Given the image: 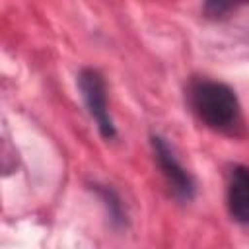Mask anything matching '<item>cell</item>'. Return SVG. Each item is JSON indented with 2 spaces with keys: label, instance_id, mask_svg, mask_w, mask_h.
Listing matches in <instances>:
<instances>
[{
  "label": "cell",
  "instance_id": "obj_1",
  "mask_svg": "<svg viewBox=\"0 0 249 249\" xmlns=\"http://www.w3.org/2000/svg\"><path fill=\"white\" fill-rule=\"evenodd\" d=\"M189 103L196 117L214 130L233 132L239 124V101L233 89L222 82L195 80L189 88Z\"/></svg>",
  "mask_w": 249,
  "mask_h": 249
},
{
  "label": "cell",
  "instance_id": "obj_2",
  "mask_svg": "<svg viewBox=\"0 0 249 249\" xmlns=\"http://www.w3.org/2000/svg\"><path fill=\"white\" fill-rule=\"evenodd\" d=\"M78 82H80V89H82V97L86 101V107H88L91 119L95 121L101 136L105 140L115 138L117 130H115L113 119L109 115L107 88H105L103 76L93 68H84L80 72V80Z\"/></svg>",
  "mask_w": 249,
  "mask_h": 249
},
{
  "label": "cell",
  "instance_id": "obj_3",
  "mask_svg": "<svg viewBox=\"0 0 249 249\" xmlns=\"http://www.w3.org/2000/svg\"><path fill=\"white\" fill-rule=\"evenodd\" d=\"M152 150H154L156 161H158L165 181L173 189V193L183 200H191L195 196V181H193L191 173L175 158L169 144L161 136H152Z\"/></svg>",
  "mask_w": 249,
  "mask_h": 249
},
{
  "label": "cell",
  "instance_id": "obj_4",
  "mask_svg": "<svg viewBox=\"0 0 249 249\" xmlns=\"http://www.w3.org/2000/svg\"><path fill=\"white\" fill-rule=\"evenodd\" d=\"M228 210L239 224H249V167L233 165L228 179Z\"/></svg>",
  "mask_w": 249,
  "mask_h": 249
},
{
  "label": "cell",
  "instance_id": "obj_5",
  "mask_svg": "<svg viewBox=\"0 0 249 249\" xmlns=\"http://www.w3.org/2000/svg\"><path fill=\"white\" fill-rule=\"evenodd\" d=\"M97 193L101 195L107 210H109V216L115 224H123L124 222V216H123V204L119 200V196L115 195V191H111L109 187H99L97 185Z\"/></svg>",
  "mask_w": 249,
  "mask_h": 249
},
{
  "label": "cell",
  "instance_id": "obj_6",
  "mask_svg": "<svg viewBox=\"0 0 249 249\" xmlns=\"http://www.w3.org/2000/svg\"><path fill=\"white\" fill-rule=\"evenodd\" d=\"M228 10H231V6L230 4H208L206 6V12L210 14V16H222L224 12H228Z\"/></svg>",
  "mask_w": 249,
  "mask_h": 249
}]
</instances>
